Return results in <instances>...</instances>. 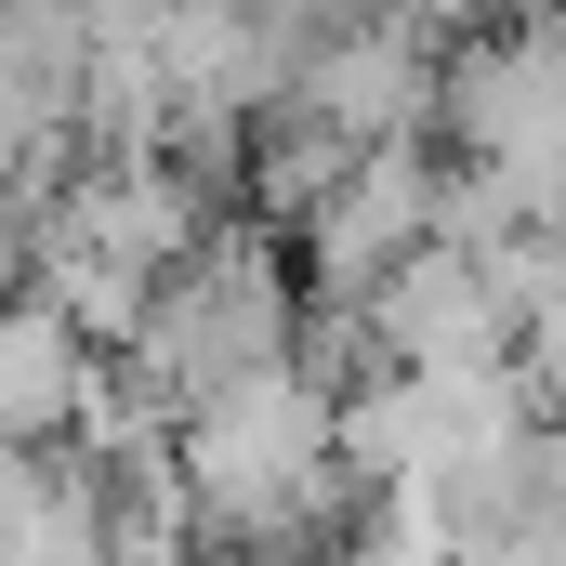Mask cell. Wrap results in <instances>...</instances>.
<instances>
[{"mask_svg": "<svg viewBox=\"0 0 566 566\" xmlns=\"http://www.w3.org/2000/svg\"><path fill=\"white\" fill-rule=\"evenodd\" d=\"M80 382H93V343L40 303V290H0V461L27 448H66L80 422Z\"/></svg>", "mask_w": 566, "mask_h": 566, "instance_id": "8992f818", "label": "cell"}, {"mask_svg": "<svg viewBox=\"0 0 566 566\" xmlns=\"http://www.w3.org/2000/svg\"><path fill=\"white\" fill-rule=\"evenodd\" d=\"M514 329H527V316L501 303V277H488L461 238L409 251L396 277L343 316V343H369V369H501V356H514Z\"/></svg>", "mask_w": 566, "mask_h": 566, "instance_id": "5b68a950", "label": "cell"}, {"mask_svg": "<svg viewBox=\"0 0 566 566\" xmlns=\"http://www.w3.org/2000/svg\"><path fill=\"white\" fill-rule=\"evenodd\" d=\"M238 13H264V27H277V40H316V27H343V13H356V0H238Z\"/></svg>", "mask_w": 566, "mask_h": 566, "instance_id": "30bf717a", "label": "cell"}, {"mask_svg": "<svg viewBox=\"0 0 566 566\" xmlns=\"http://www.w3.org/2000/svg\"><path fill=\"white\" fill-rule=\"evenodd\" d=\"M303 119H329L343 145H422L448 119V53L409 0H356L343 27L303 40V80H290Z\"/></svg>", "mask_w": 566, "mask_h": 566, "instance_id": "3957f363", "label": "cell"}, {"mask_svg": "<svg viewBox=\"0 0 566 566\" xmlns=\"http://www.w3.org/2000/svg\"><path fill=\"white\" fill-rule=\"evenodd\" d=\"M93 13H158V0H93Z\"/></svg>", "mask_w": 566, "mask_h": 566, "instance_id": "8fae6325", "label": "cell"}, {"mask_svg": "<svg viewBox=\"0 0 566 566\" xmlns=\"http://www.w3.org/2000/svg\"><path fill=\"white\" fill-rule=\"evenodd\" d=\"M171 461H185L211 541H329L343 527V488H356V461H343V369L290 356L264 382L185 409Z\"/></svg>", "mask_w": 566, "mask_h": 566, "instance_id": "6da1fadb", "label": "cell"}, {"mask_svg": "<svg viewBox=\"0 0 566 566\" xmlns=\"http://www.w3.org/2000/svg\"><path fill=\"white\" fill-rule=\"evenodd\" d=\"M369 145H343L329 119H303V106H277L264 133H251V158H238V198H251V224H277V238H303L316 224V198L356 171Z\"/></svg>", "mask_w": 566, "mask_h": 566, "instance_id": "52a82bcc", "label": "cell"}, {"mask_svg": "<svg viewBox=\"0 0 566 566\" xmlns=\"http://www.w3.org/2000/svg\"><path fill=\"white\" fill-rule=\"evenodd\" d=\"M434 211H448V171H434L422 145H369V158L316 198V224L290 238V251H303V290H316V316H356L409 251H434Z\"/></svg>", "mask_w": 566, "mask_h": 566, "instance_id": "277c9868", "label": "cell"}, {"mask_svg": "<svg viewBox=\"0 0 566 566\" xmlns=\"http://www.w3.org/2000/svg\"><path fill=\"white\" fill-rule=\"evenodd\" d=\"M514 369H527V409H541V434H566V290L514 329Z\"/></svg>", "mask_w": 566, "mask_h": 566, "instance_id": "ba28073f", "label": "cell"}, {"mask_svg": "<svg viewBox=\"0 0 566 566\" xmlns=\"http://www.w3.org/2000/svg\"><path fill=\"white\" fill-rule=\"evenodd\" d=\"M527 541L566 566V434H554V461H541V501H527Z\"/></svg>", "mask_w": 566, "mask_h": 566, "instance_id": "9c48e42d", "label": "cell"}, {"mask_svg": "<svg viewBox=\"0 0 566 566\" xmlns=\"http://www.w3.org/2000/svg\"><path fill=\"white\" fill-rule=\"evenodd\" d=\"M303 329H316L303 251H290L277 224H224L211 251H185V264L158 277V303H145V329L119 343V356H133L171 409H211V396H238V382L290 369Z\"/></svg>", "mask_w": 566, "mask_h": 566, "instance_id": "7a4b0ae2", "label": "cell"}]
</instances>
